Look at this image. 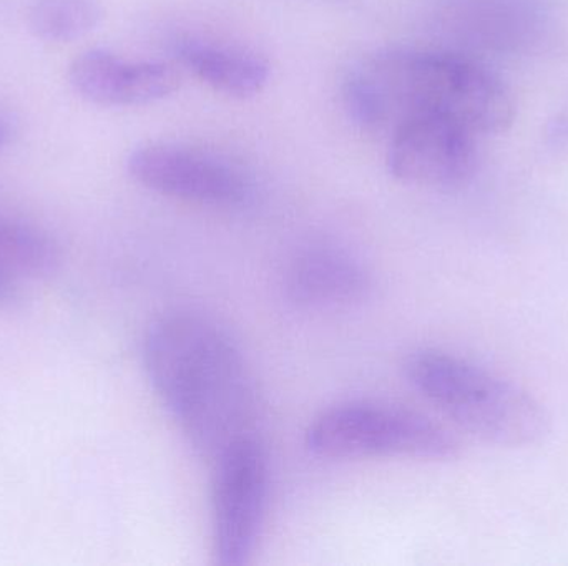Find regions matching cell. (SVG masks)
<instances>
[{
  "label": "cell",
  "instance_id": "52a82bcc",
  "mask_svg": "<svg viewBox=\"0 0 568 566\" xmlns=\"http://www.w3.org/2000/svg\"><path fill=\"white\" fill-rule=\"evenodd\" d=\"M476 136L443 116L407 120L390 133L387 168L406 185L460 188L477 169Z\"/></svg>",
  "mask_w": 568,
  "mask_h": 566
},
{
  "label": "cell",
  "instance_id": "4fadbf2b",
  "mask_svg": "<svg viewBox=\"0 0 568 566\" xmlns=\"http://www.w3.org/2000/svg\"><path fill=\"white\" fill-rule=\"evenodd\" d=\"M3 143V130L2 126H0V146H2Z\"/></svg>",
  "mask_w": 568,
  "mask_h": 566
},
{
  "label": "cell",
  "instance_id": "ba28073f",
  "mask_svg": "<svg viewBox=\"0 0 568 566\" xmlns=\"http://www.w3.org/2000/svg\"><path fill=\"white\" fill-rule=\"evenodd\" d=\"M73 92L100 106H140L165 100L180 85L179 73L162 62H133L105 49H90L69 66Z\"/></svg>",
  "mask_w": 568,
  "mask_h": 566
},
{
  "label": "cell",
  "instance_id": "8fae6325",
  "mask_svg": "<svg viewBox=\"0 0 568 566\" xmlns=\"http://www.w3.org/2000/svg\"><path fill=\"white\" fill-rule=\"evenodd\" d=\"M59 251L45 233L0 213V302L19 295L22 281L52 275Z\"/></svg>",
  "mask_w": 568,
  "mask_h": 566
},
{
  "label": "cell",
  "instance_id": "6da1fadb",
  "mask_svg": "<svg viewBox=\"0 0 568 566\" xmlns=\"http://www.w3.org/2000/svg\"><path fill=\"white\" fill-rule=\"evenodd\" d=\"M143 368L153 391L190 447L212 464L223 451L256 435L260 394L232 336L209 316L166 312L143 338Z\"/></svg>",
  "mask_w": 568,
  "mask_h": 566
},
{
  "label": "cell",
  "instance_id": "277c9868",
  "mask_svg": "<svg viewBox=\"0 0 568 566\" xmlns=\"http://www.w3.org/2000/svg\"><path fill=\"white\" fill-rule=\"evenodd\" d=\"M311 454L329 461L459 457L456 435L423 412L376 401H347L321 411L304 432Z\"/></svg>",
  "mask_w": 568,
  "mask_h": 566
},
{
  "label": "cell",
  "instance_id": "9c48e42d",
  "mask_svg": "<svg viewBox=\"0 0 568 566\" xmlns=\"http://www.w3.org/2000/svg\"><path fill=\"white\" fill-rule=\"evenodd\" d=\"M284 289L287 299L301 308H347L369 298L373 276L351 253L314 245L294 256L284 275Z\"/></svg>",
  "mask_w": 568,
  "mask_h": 566
},
{
  "label": "cell",
  "instance_id": "3957f363",
  "mask_svg": "<svg viewBox=\"0 0 568 566\" xmlns=\"http://www.w3.org/2000/svg\"><path fill=\"white\" fill-rule=\"evenodd\" d=\"M404 378L460 429L500 447L540 444L552 429L546 405L516 382L436 348L409 352Z\"/></svg>",
  "mask_w": 568,
  "mask_h": 566
},
{
  "label": "cell",
  "instance_id": "7c38bea8",
  "mask_svg": "<svg viewBox=\"0 0 568 566\" xmlns=\"http://www.w3.org/2000/svg\"><path fill=\"white\" fill-rule=\"evenodd\" d=\"M103 17L100 0H36L27 25L43 42L69 43L93 32Z\"/></svg>",
  "mask_w": 568,
  "mask_h": 566
},
{
  "label": "cell",
  "instance_id": "5b68a950",
  "mask_svg": "<svg viewBox=\"0 0 568 566\" xmlns=\"http://www.w3.org/2000/svg\"><path fill=\"white\" fill-rule=\"evenodd\" d=\"M212 544L215 564H250L265 524L270 462L258 435L242 439L212 462Z\"/></svg>",
  "mask_w": 568,
  "mask_h": 566
},
{
  "label": "cell",
  "instance_id": "7a4b0ae2",
  "mask_svg": "<svg viewBox=\"0 0 568 566\" xmlns=\"http://www.w3.org/2000/svg\"><path fill=\"white\" fill-rule=\"evenodd\" d=\"M344 102L357 125L389 135L417 116H443L476 135H499L517 112L509 86L486 66L413 49L384 50L354 66Z\"/></svg>",
  "mask_w": 568,
  "mask_h": 566
},
{
  "label": "cell",
  "instance_id": "30bf717a",
  "mask_svg": "<svg viewBox=\"0 0 568 566\" xmlns=\"http://www.w3.org/2000/svg\"><path fill=\"white\" fill-rule=\"evenodd\" d=\"M175 53L193 75L233 99L258 95L268 83V62L240 47L189 37L176 42Z\"/></svg>",
  "mask_w": 568,
  "mask_h": 566
},
{
  "label": "cell",
  "instance_id": "8992f818",
  "mask_svg": "<svg viewBox=\"0 0 568 566\" xmlns=\"http://www.w3.org/2000/svg\"><path fill=\"white\" fill-rule=\"evenodd\" d=\"M126 172L143 188L196 205L232 208L250 198V183L232 163L213 153L170 142L136 146Z\"/></svg>",
  "mask_w": 568,
  "mask_h": 566
}]
</instances>
